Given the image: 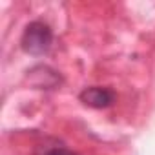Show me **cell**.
I'll use <instances>...</instances> for the list:
<instances>
[{"mask_svg":"<svg viewBox=\"0 0 155 155\" xmlns=\"http://www.w3.org/2000/svg\"><path fill=\"white\" fill-rule=\"evenodd\" d=\"M20 46L29 55H46L53 46V29L42 20H33L26 26Z\"/></svg>","mask_w":155,"mask_h":155,"instance_id":"obj_1","label":"cell"},{"mask_svg":"<svg viewBox=\"0 0 155 155\" xmlns=\"http://www.w3.org/2000/svg\"><path fill=\"white\" fill-rule=\"evenodd\" d=\"M81 102H84L90 108L95 110H102L113 104L115 101V93L110 88H102V86H91V88H84L79 95Z\"/></svg>","mask_w":155,"mask_h":155,"instance_id":"obj_2","label":"cell"},{"mask_svg":"<svg viewBox=\"0 0 155 155\" xmlns=\"http://www.w3.org/2000/svg\"><path fill=\"white\" fill-rule=\"evenodd\" d=\"M29 81L37 86V88H44V90H53L60 84V75L58 71H55L49 66H35L28 71Z\"/></svg>","mask_w":155,"mask_h":155,"instance_id":"obj_3","label":"cell"},{"mask_svg":"<svg viewBox=\"0 0 155 155\" xmlns=\"http://www.w3.org/2000/svg\"><path fill=\"white\" fill-rule=\"evenodd\" d=\"M37 155H77V153L71 151L66 144H62L58 140H51V142H46V144L38 146Z\"/></svg>","mask_w":155,"mask_h":155,"instance_id":"obj_4","label":"cell"}]
</instances>
